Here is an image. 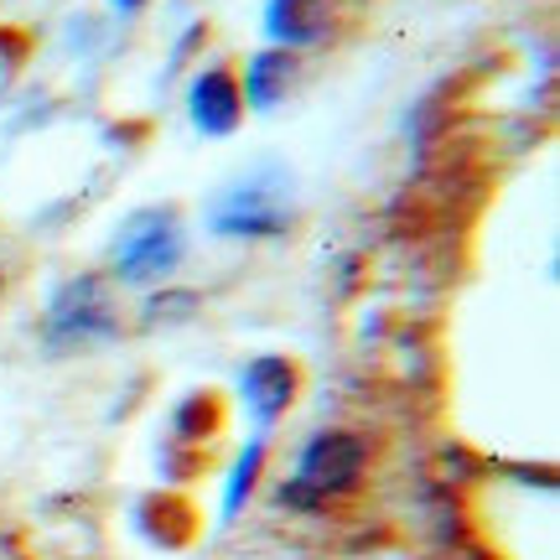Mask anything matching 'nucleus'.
<instances>
[{
    "mask_svg": "<svg viewBox=\"0 0 560 560\" xmlns=\"http://www.w3.org/2000/svg\"><path fill=\"white\" fill-rule=\"evenodd\" d=\"M187 255V229L177 208H136L109 244V276L120 285H156Z\"/></svg>",
    "mask_w": 560,
    "mask_h": 560,
    "instance_id": "obj_1",
    "label": "nucleus"
},
{
    "mask_svg": "<svg viewBox=\"0 0 560 560\" xmlns=\"http://www.w3.org/2000/svg\"><path fill=\"white\" fill-rule=\"evenodd\" d=\"M369 436L363 431H348V425H332V431H317V436L301 446L296 457V478L291 488L280 493V499L291 503H327V499H342V493H353L369 472Z\"/></svg>",
    "mask_w": 560,
    "mask_h": 560,
    "instance_id": "obj_2",
    "label": "nucleus"
},
{
    "mask_svg": "<svg viewBox=\"0 0 560 560\" xmlns=\"http://www.w3.org/2000/svg\"><path fill=\"white\" fill-rule=\"evenodd\" d=\"M120 332V296L104 276L68 280L47 306V342L52 348H94Z\"/></svg>",
    "mask_w": 560,
    "mask_h": 560,
    "instance_id": "obj_3",
    "label": "nucleus"
},
{
    "mask_svg": "<svg viewBox=\"0 0 560 560\" xmlns=\"http://www.w3.org/2000/svg\"><path fill=\"white\" fill-rule=\"evenodd\" d=\"M213 234L219 240H276L291 223V187L280 177H249L234 182L219 202H213Z\"/></svg>",
    "mask_w": 560,
    "mask_h": 560,
    "instance_id": "obj_4",
    "label": "nucleus"
},
{
    "mask_svg": "<svg viewBox=\"0 0 560 560\" xmlns=\"http://www.w3.org/2000/svg\"><path fill=\"white\" fill-rule=\"evenodd\" d=\"M187 120L202 136H234L244 125V89L229 62H213L187 83Z\"/></svg>",
    "mask_w": 560,
    "mask_h": 560,
    "instance_id": "obj_5",
    "label": "nucleus"
},
{
    "mask_svg": "<svg viewBox=\"0 0 560 560\" xmlns=\"http://www.w3.org/2000/svg\"><path fill=\"white\" fill-rule=\"evenodd\" d=\"M240 395H244V410L260 420V425H270V420H280L291 405H296L301 369L285 359V353H260V359L244 363Z\"/></svg>",
    "mask_w": 560,
    "mask_h": 560,
    "instance_id": "obj_6",
    "label": "nucleus"
},
{
    "mask_svg": "<svg viewBox=\"0 0 560 560\" xmlns=\"http://www.w3.org/2000/svg\"><path fill=\"white\" fill-rule=\"evenodd\" d=\"M332 21H338V0H270L265 37H270V47L301 52V47H317L332 37Z\"/></svg>",
    "mask_w": 560,
    "mask_h": 560,
    "instance_id": "obj_7",
    "label": "nucleus"
},
{
    "mask_svg": "<svg viewBox=\"0 0 560 560\" xmlns=\"http://www.w3.org/2000/svg\"><path fill=\"white\" fill-rule=\"evenodd\" d=\"M301 79V58L296 52H285V47H265V52H255L249 58V68H244V109H276L291 89H296Z\"/></svg>",
    "mask_w": 560,
    "mask_h": 560,
    "instance_id": "obj_8",
    "label": "nucleus"
},
{
    "mask_svg": "<svg viewBox=\"0 0 560 560\" xmlns=\"http://www.w3.org/2000/svg\"><path fill=\"white\" fill-rule=\"evenodd\" d=\"M219 400L213 395H192V400H182L177 410V436L182 441H208L213 431H219Z\"/></svg>",
    "mask_w": 560,
    "mask_h": 560,
    "instance_id": "obj_9",
    "label": "nucleus"
},
{
    "mask_svg": "<svg viewBox=\"0 0 560 560\" xmlns=\"http://www.w3.org/2000/svg\"><path fill=\"white\" fill-rule=\"evenodd\" d=\"M265 467V441H255L249 452L240 457V467H234V478H229V493H223V514H240V503L255 493V478H260Z\"/></svg>",
    "mask_w": 560,
    "mask_h": 560,
    "instance_id": "obj_10",
    "label": "nucleus"
},
{
    "mask_svg": "<svg viewBox=\"0 0 560 560\" xmlns=\"http://www.w3.org/2000/svg\"><path fill=\"white\" fill-rule=\"evenodd\" d=\"M192 306H198V296H192V291H182V296H151V301H145V327L192 317Z\"/></svg>",
    "mask_w": 560,
    "mask_h": 560,
    "instance_id": "obj_11",
    "label": "nucleus"
},
{
    "mask_svg": "<svg viewBox=\"0 0 560 560\" xmlns=\"http://www.w3.org/2000/svg\"><path fill=\"white\" fill-rule=\"evenodd\" d=\"M109 5H115V11H140L145 0H109Z\"/></svg>",
    "mask_w": 560,
    "mask_h": 560,
    "instance_id": "obj_12",
    "label": "nucleus"
}]
</instances>
